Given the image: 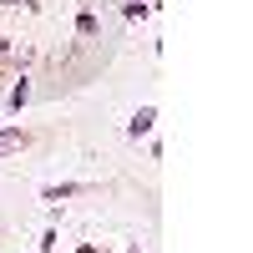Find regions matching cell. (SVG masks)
Segmentation results:
<instances>
[{
  "mask_svg": "<svg viewBox=\"0 0 253 253\" xmlns=\"http://www.w3.org/2000/svg\"><path fill=\"white\" fill-rule=\"evenodd\" d=\"M152 122H157V112H152V107H142L132 122H126V132H132V137H147V132H152Z\"/></svg>",
  "mask_w": 253,
  "mask_h": 253,
  "instance_id": "cell-2",
  "label": "cell"
},
{
  "mask_svg": "<svg viewBox=\"0 0 253 253\" xmlns=\"http://www.w3.org/2000/svg\"><path fill=\"white\" fill-rule=\"evenodd\" d=\"M20 147H26V132H20V126H5V132H0V157L20 152Z\"/></svg>",
  "mask_w": 253,
  "mask_h": 253,
  "instance_id": "cell-1",
  "label": "cell"
},
{
  "mask_svg": "<svg viewBox=\"0 0 253 253\" xmlns=\"http://www.w3.org/2000/svg\"><path fill=\"white\" fill-rule=\"evenodd\" d=\"M71 193H76L71 182H61V187H46V203H61V198H71Z\"/></svg>",
  "mask_w": 253,
  "mask_h": 253,
  "instance_id": "cell-3",
  "label": "cell"
}]
</instances>
